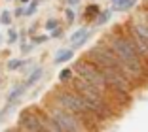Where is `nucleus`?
<instances>
[{"label":"nucleus","instance_id":"obj_24","mask_svg":"<svg viewBox=\"0 0 148 132\" xmlns=\"http://www.w3.org/2000/svg\"><path fill=\"white\" fill-rule=\"evenodd\" d=\"M21 15H25V9H23V8H17V9H15V17H21Z\"/></svg>","mask_w":148,"mask_h":132},{"label":"nucleus","instance_id":"obj_9","mask_svg":"<svg viewBox=\"0 0 148 132\" xmlns=\"http://www.w3.org/2000/svg\"><path fill=\"white\" fill-rule=\"evenodd\" d=\"M74 59V49H59L55 55V64H65Z\"/></svg>","mask_w":148,"mask_h":132},{"label":"nucleus","instance_id":"obj_12","mask_svg":"<svg viewBox=\"0 0 148 132\" xmlns=\"http://www.w3.org/2000/svg\"><path fill=\"white\" fill-rule=\"evenodd\" d=\"M112 13H114V9H110V8L105 9V12H101V13H99V17L95 19V25L101 26V25H105V23H108L110 19H112Z\"/></svg>","mask_w":148,"mask_h":132},{"label":"nucleus","instance_id":"obj_13","mask_svg":"<svg viewBox=\"0 0 148 132\" xmlns=\"http://www.w3.org/2000/svg\"><path fill=\"white\" fill-rule=\"evenodd\" d=\"M99 13H101L99 6H95V4L87 6V8H86V19H87V21H95V19L99 17Z\"/></svg>","mask_w":148,"mask_h":132},{"label":"nucleus","instance_id":"obj_18","mask_svg":"<svg viewBox=\"0 0 148 132\" xmlns=\"http://www.w3.org/2000/svg\"><path fill=\"white\" fill-rule=\"evenodd\" d=\"M17 38H19V32L15 28H10L8 30V42L10 43H15V42H17Z\"/></svg>","mask_w":148,"mask_h":132},{"label":"nucleus","instance_id":"obj_25","mask_svg":"<svg viewBox=\"0 0 148 132\" xmlns=\"http://www.w3.org/2000/svg\"><path fill=\"white\" fill-rule=\"evenodd\" d=\"M66 4H69L70 8H74L76 4H80V0H66Z\"/></svg>","mask_w":148,"mask_h":132},{"label":"nucleus","instance_id":"obj_21","mask_svg":"<svg viewBox=\"0 0 148 132\" xmlns=\"http://www.w3.org/2000/svg\"><path fill=\"white\" fill-rule=\"evenodd\" d=\"M61 36H63V28H61V26H57V28H53V30H51L49 38H61Z\"/></svg>","mask_w":148,"mask_h":132},{"label":"nucleus","instance_id":"obj_26","mask_svg":"<svg viewBox=\"0 0 148 132\" xmlns=\"http://www.w3.org/2000/svg\"><path fill=\"white\" fill-rule=\"evenodd\" d=\"M118 2H120V0H110V4H112V6H114V4H118Z\"/></svg>","mask_w":148,"mask_h":132},{"label":"nucleus","instance_id":"obj_20","mask_svg":"<svg viewBox=\"0 0 148 132\" xmlns=\"http://www.w3.org/2000/svg\"><path fill=\"white\" fill-rule=\"evenodd\" d=\"M49 36L48 34H42V36H32V43H44V42H48Z\"/></svg>","mask_w":148,"mask_h":132},{"label":"nucleus","instance_id":"obj_5","mask_svg":"<svg viewBox=\"0 0 148 132\" xmlns=\"http://www.w3.org/2000/svg\"><path fill=\"white\" fill-rule=\"evenodd\" d=\"M127 25L139 34V38L143 40V43L148 47V17L146 15H144L143 12H139L135 17H131L129 21H127Z\"/></svg>","mask_w":148,"mask_h":132},{"label":"nucleus","instance_id":"obj_10","mask_svg":"<svg viewBox=\"0 0 148 132\" xmlns=\"http://www.w3.org/2000/svg\"><path fill=\"white\" fill-rule=\"evenodd\" d=\"M137 2H139V0H120L118 4L112 6V9H114V12H120V13L129 12V9H133L137 6Z\"/></svg>","mask_w":148,"mask_h":132},{"label":"nucleus","instance_id":"obj_14","mask_svg":"<svg viewBox=\"0 0 148 132\" xmlns=\"http://www.w3.org/2000/svg\"><path fill=\"white\" fill-rule=\"evenodd\" d=\"M42 2V0H31V4L25 8V15L27 17H31V15H34L36 13V9H38V4Z\"/></svg>","mask_w":148,"mask_h":132},{"label":"nucleus","instance_id":"obj_6","mask_svg":"<svg viewBox=\"0 0 148 132\" xmlns=\"http://www.w3.org/2000/svg\"><path fill=\"white\" fill-rule=\"evenodd\" d=\"M89 36H91V32H89V28H87V26H82V28L76 30V32L70 36V42H72V49H74V51H76L78 47H82L84 43L89 40Z\"/></svg>","mask_w":148,"mask_h":132},{"label":"nucleus","instance_id":"obj_4","mask_svg":"<svg viewBox=\"0 0 148 132\" xmlns=\"http://www.w3.org/2000/svg\"><path fill=\"white\" fill-rule=\"evenodd\" d=\"M38 108L48 115V117H51V119L55 121V123L59 125L65 132H91L89 128L86 127V123H84L82 119H78L76 115L70 113V111L65 110V108L57 106V104L51 102L49 98L46 100V102H42Z\"/></svg>","mask_w":148,"mask_h":132},{"label":"nucleus","instance_id":"obj_11","mask_svg":"<svg viewBox=\"0 0 148 132\" xmlns=\"http://www.w3.org/2000/svg\"><path fill=\"white\" fill-rule=\"evenodd\" d=\"M72 77H74V68H63L57 76V79H59V85H69Z\"/></svg>","mask_w":148,"mask_h":132},{"label":"nucleus","instance_id":"obj_27","mask_svg":"<svg viewBox=\"0 0 148 132\" xmlns=\"http://www.w3.org/2000/svg\"><path fill=\"white\" fill-rule=\"evenodd\" d=\"M19 2H21V4H27V2H31V0H19Z\"/></svg>","mask_w":148,"mask_h":132},{"label":"nucleus","instance_id":"obj_28","mask_svg":"<svg viewBox=\"0 0 148 132\" xmlns=\"http://www.w3.org/2000/svg\"><path fill=\"white\" fill-rule=\"evenodd\" d=\"M144 8H146V9H148V2H146V6H144Z\"/></svg>","mask_w":148,"mask_h":132},{"label":"nucleus","instance_id":"obj_22","mask_svg":"<svg viewBox=\"0 0 148 132\" xmlns=\"http://www.w3.org/2000/svg\"><path fill=\"white\" fill-rule=\"evenodd\" d=\"M32 47H34V43H23V45H21V51L23 53H31Z\"/></svg>","mask_w":148,"mask_h":132},{"label":"nucleus","instance_id":"obj_8","mask_svg":"<svg viewBox=\"0 0 148 132\" xmlns=\"http://www.w3.org/2000/svg\"><path fill=\"white\" fill-rule=\"evenodd\" d=\"M42 77H44V68H40V66H38V68H34L31 74H29V77H27V81H25V85L31 89V87H34L36 83L42 79Z\"/></svg>","mask_w":148,"mask_h":132},{"label":"nucleus","instance_id":"obj_23","mask_svg":"<svg viewBox=\"0 0 148 132\" xmlns=\"http://www.w3.org/2000/svg\"><path fill=\"white\" fill-rule=\"evenodd\" d=\"M8 110H10V106H8V104L4 106V110H0V121H2V119L6 117V113H8Z\"/></svg>","mask_w":148,"mask_h":132},{"label":"nucleus","instance_id":"obj_2","mask_svg":"<svg viewBox=\"0 0 148 132\" xmlns=\"http://www.w3.org/2000/svg\"><path fill=\"white\" fill-rule=\"evenodd\" d=\"M49 100L55 102L57 106L69 110L70 113H74L78 119H82L86 123V127L91 132H101L103 127H105V121L101 119V115L97 113V110L87 102L86 98L74 89L72 85H57L49 91Z\"/></svg>","mask_w":148,"mask_h":132},{"label":"nucleus","instance_id":"obj_1","mask_svg":"<svg viewBox=\"0 0 148 132\" xmlns=\"http://www.w3.org/2000/svg\"><path fill=\"white\" fill-rule=\"evenodd\" d=\"M112 49V53L125 64L127 72L131 76V81L137 89H143L148 83V62L144 57L139 53L135 43L131 42V38L125 34L123 26H116L101 40Z\"/></svg>","mask_w":148,"mask_h":132},{"label":"nucleus","instance_id":"obj_7","mask_svg":"<svg viewBox=\"0 0 148 132\" xmlns=\"http://www.w3.org/2000/svg\"><path fill=\"white\" fill-rule=\"evenodd\" d=\"M27 91H29V87H27L25 83H19V85H15V87H13L12 91H10V94L6 96V104H8V106H12V104H15V102L19 100V98H21L23 94L27 93Z\"/></svg>","mask_w":148,"mask_h":132},{"label":"nucleus","instance_id":"obj_3","mask_svg":"<svg viewBox=\"0 0 148 132\" xmlns=\"http://www.w3.org/2000/svg\"><path fill=\"white\" fill-rule=\"evenodd\" d=\"M74 76L82 77L89 85H93L116 110H120V111H122L123 108H127L131 104V100H133V96H129V94L116 93V91L106 83V79L103 77V74L99 72V68H97L93 62H89L86 57H82V59H78L74 62Z\"/></svg>","mask_w":148,"mask_h":132},{"label":"nucleus","instance_id":"obj_17","mask_svg":"<svg viewBox=\"0 0 148 132\" xmlns=\"http://www.w3.org/2000/svg\"><path fill=\"white\" fill-rule=\"evenodd\" d=\"M57 26H59V19H48V21L44 23V28L49 30V32H51L53 28H57Z\"/></svg>","mask_w":148,"mask_h":132},{"label":"nucleus","instance_id":"obj_15","mask_svg":"<svg viewBox=\"0 0 148 132\" xmlns=\"http://www.w3.org/2000/svg\"><path fill=\"white\" fill-rule=\"evenodd\" d=\"M23 64H27V62L21 59H10L6 66H8V70H19V68H23Z\"/></svg>","mask_w":148,"mask_h":132},{"label":"nucleus","instance_id":"obj_19","mask_svg":"<svg viewBox=\"0 0 148 132\" xmlns=\"http://www.w3.org/2000/svg\"><path fill=\"white\" fill-rule=\"evenodd\" d=\"M65 17H66V23H74V21H76V13H74L72 8H66Z\"/></svg>","mask_w":148,"mask_h":132},{"label":"nucleus","instance_id":"obj_16","mask_svg":"<svg viewBox=\"0 0 148 132\" xmlns=\"http://www.w3.org/2000/svg\"><path fill=\"white\" fill-rule=\"evenodd\" d=\"M0 23L2 25H12V12L4 9V12L0 13Z\"/></svg>","mask_w":148,"mask_h":132}]
</instances>
